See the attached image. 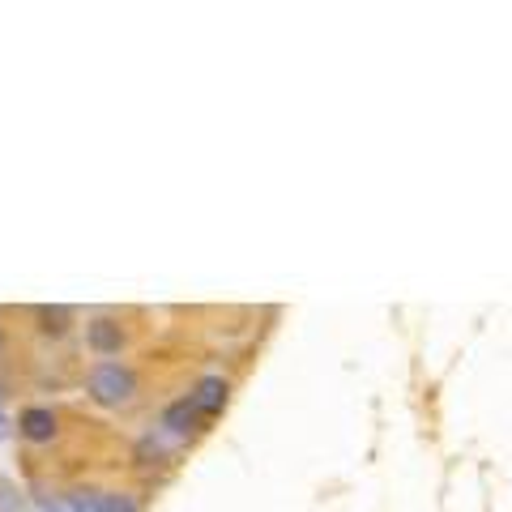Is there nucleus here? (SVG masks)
<instances>
[{
	"mask_svg": "<svg viewBox=\"0 0 512 512\" xmlns=\"http://www.w3.org/2000/svg\"><path fill=\"white\" fill-rule=\"evenodd\" d=\"M86 389H90V397H94L99 406H120V402H128V397L137 393V380H133V372H128V367H120V363H99V367L90 372Z\"/></svg>",
	"mask_w": 512,
	"mask_h": 512,
	"instance_id": "1",
	"label": "nucleus"
},
{
	"mask_svg": "<svg viewBox=\"0 0 512 512\" xmlns=\"http://www.w3.org/2000/svg\"><path fill=\"white\" fill-rule=\"evenodd\" d=\"M73 512H137L133 495H107V491H73L69 495Z\"/></svg>",
	"mask_w": 512,
	"mask_h": 512,
	"instance_id": "2",
	"label": "nucleus"
},
{
	"mask_svg": "<svg viewBox=\"0 0 512 512\" xmlns=\"http://www.w3.org/2000/svg\"><path fill=\"white\" fill-rule=\"evenodd\" d=\"M188 397H192V406H197L201 419H214V414L227 406V380H222V376H205Z\"/></svg>",
	"mask_w": 512,
	"mask_h": 512,
	"instance_id": "3",
	"label": "nucleus"
},
{
	"mask_svg": "<svg viewBox=\"0 0 512 512\" xmlns=\"http://www.w3.org/2000/svg\"><path fill=\"white\" fill-rule=\"evenodd\" d=\"M18 431H22L30 444H47V440L56 436V414L47 410V406H30V410H22Z\"/></svg>",
	"mask_w": 512,
	"mask_h": 512,
	"instance_id": "4",
	"label": "nucleus"
},
{
	"mask_svg": "<svg viewBox=\"0 0 512 512\" xmlns=\"http://www.w3.org/2000/svg\"><path fill=\"white\" fill-rule=\"evenodd\" d=\"M86 342H90V350H99V355H116V350H120V342H124V333H120V325H116V320L99 316V320H90V329H86Z\"/></svg>",
	"mask_w": 512,
	"mask_h": 512,
	"instance_id": "5",
	"label": "nucleus"
},
{
	"mask_svg": "<svg viewBox=\"0 0 512 512\" xmlns=\"http://www.w3.org/2000/svg\"><path fill=\"white\" fill-rule=\"evenodd\" d=\"M201 423V414H197V406H192V397H180V402H171L167 406V414H163V427L171 431V436H188L192 427Z\"/></svg>",
	"mask_w": 512,
	"mask_h": 512,
	"instance_id": "6",
	"label": "nucleus"
},
{
	"mask_svg": "<svg viewBox=\"0 0 512 512\" xmlns=\"http://www.w3.org/2000/svg\"><path fill=\"white\" fill-rule=\"evenodd\" d=\"M35 316L43 320L47 333H64V329H69V325H64V320H69V312H64V308H35Z\"/></svg>",
	"mask_w": 512,
	"mask_h": 512,
	"instance_id": "7",
	"label": "nucleus"
},
{
	"mask_svg": "<svg viewBox=\"0 0 512 512\" xmlns=\"http://www.w3.org/2000/svg\"><path fill=\"white\" fill-rule=\"evenodd\" d=\"M0 436H5V410H0Z\"/></svg>",
	"mask_w": 512,
	"mask_h": 512,
	"instance_id": "8",
	"label": "nucleus"
}]
</instances>
